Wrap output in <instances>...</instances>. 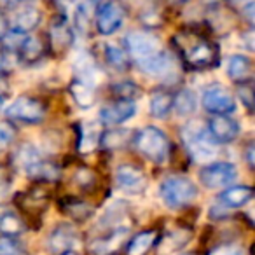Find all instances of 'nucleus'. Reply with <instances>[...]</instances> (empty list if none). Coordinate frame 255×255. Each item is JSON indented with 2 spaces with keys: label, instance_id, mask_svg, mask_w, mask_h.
I'll use <instances>...</instances> for the list:
<instances>
[{
  "label": "nucleus",
  "instance_id": "1",
  "mask_svg": "<svg viewBox=\"0 0 255 255\" xmlns=\"http://www.w3.org/2000/svg\"><path fill=\"white\" fill-rule=\"evenodd\" d=\"M184 63L192 70H206L219 63L217 44L198 32H180L173 39Z\"/></svg>",
  "mask_w": 255,
  "mask_h": 255
},
{
  "label": "nucleus",
  "instance_id": "2",
  "mask_svg": "<svg viewBox=\"0 0 255 255\" xmlns=\"http://www.w3.org/2000/svg\"><path fill=\"white\" fill-rule=\"evenodd\" d=\"M133 143H135L136 150L142 154L145 159L152 161V163L163 164L168 161L171 152V145L168 136L164 135L163 129L156 126H145L140 131L133 135Z\"/></svg>",
  "mask_w": 255,
  "mask_h": 255
},
{
  "label": "nucleus",
  "instance_id": "3",
  "mask_svg": "<svg viewBox=\"0 0 255 255\" xmlns=\"http://www.w3.org/2000/svg\"><path fill=\"white\" fill-rule=\"evenodd\" d=\"M159 196L171 210H180L192 205L198 198V185L184 175H170L159 185Z\"/></svg>",
  "mask_w": 255,
  "mask_h": 255
},
{
  "label": "nucleus",
  "instance_id": "4",
  "mask_svg": "<svg viewBox=\"0 0 255 255\" xmlns=\"http://www.w3.org/2000/svg\"><path fill=\"white\" fill-rule=\"evenodd\" d=\"M184 142L194 159H212L217 154V142L210 136L206 126H199L198 123L184 128Z\"/></svg>",
  "mask_w": 255,
  "mask_h": 255
},
{
  "label": "nucleus",
  "instance_id": "5",
  "mask_svg": "<svg viewBox=\"0 0 255 255\" xmlns=\"http://www.w3.org/2000/svg\"><path fill=\"white\" fill-rule=\"evenodd\" d=\"M46 105L33 96H18L5 110V116L25 124H39L46 119Z\"/></svg>",
  "mask_w": 255,
  "mask_h": 255
},
{
  "label": "nucleus",
  "instance_id": "6",
  "mask_svg": "<svg viewBox=\"0 0 255 255\" xmlns=\"http://www.w3.org/2000/svg\"><path fill=\"white\" fill-rule=\"evenodd\" d=\"M199 182L206 189H226L238 177V168L229 161H215L199 170Z\"/></svg>",
  "mask_w": 255,
  "mask_h": 255
},
{
  "label": "nucleus",
  "instance_id": "7",
  "mask_svg": "<svg viewBox=\"0 0 255 255\" xmlns=\"http://www.w3.org/2000/svg\"><path fill=\"white\" fill-rule=\"evenodd\" d=\"M126 7L119 0H103L96 7V30L102 35H112L123 26Z\"/></svg>",
  "mask_w": 255,
  "mask_h": 255
},
{
  "label": "nucleus",
  "instance_id": "8",
  "mask_svg": "<svg viewBox=\"0 0 255 255\" xmlns=\"http://www.w3.org/2000/svg\"><path fill=\"white\" fill-rule=\"evenodd\" d=\"M124 46H126L128 56H131L135 61L145 60V58L156 54L157 51H161V42L154 33L150 32H142V30H135L129 32L124 37Z\"/></svg>",
  "mask_w": 255,
  "mask_h": 255
},
{
  "label": "nucleus",
  "instance_id": "9",
  "mask_svg": "<svg viewBox=\"0 0 255 255\" xmlns=\"http://www.w3.org/2000/svg\"><path fill=\"white\" fill-rule=\"evenodd\" d=\"M201 103L212 116H229L236 110V100L220 84H212L203 91Z\"/></svg>",
  "mask_w": 255,
  "mask_h": 255
},
{
  "label": "nucleus",
  "instance_id": "10",
  "mask_svg": "<svg viewBox=\"0 0 255 255\" xmlns=\"http://www.w3.org/2000/svg\"><path fill=\"white\" fill-rule=\"evenodd\" d=\"M116 185L128 194H142L145 191L147 177L142 168L135 164H121L116 170Z\"/></svg>",
  "mask_w": 255,
  "mask_h": 255
},
{
  "label": "nucleus",
  "instance_id": "11",
  "mask_svg": "<svg viewBox=\"0 0 255 255\" xmlns=\"http://www.w3.org/2000/svg\"><path fill=\"white\" fill-rule=\"evenodd\" d=\"M136 114V103L135 100H121L107 103L100 110V123L107 126H119V124L129 121Z\"/></svg>",
  "mask_w": 255,
  "mask_h": 255
},
{
  "label": "nucleus",
  "instance_id": "12",
  "mask_svg": "<svg viewBox=\"0 0 255 255\" xmlns=\"http://www.w3.org/2000/svg\"><path fill=\"white\" fill-rule=\"evenodd\" d=\"M206 129L217 143H231L240 135V124L229 116L210 117V121L206 123Z\"/></svg>",
  "mask_w": 255,
  "mask_h": 255
},
{
  "label": "nucleus",
  "instance_id": "13",
  "mask_svg": "<svg viewBox=\"0 0 255 255\" xmlns=\"http://www.w3.org/2000/svg\"><path fill=\"white\" fill-rule=\"evenodd\" d=\"M81 241V236H79L77 229H75L72 224L68 222H61L58 224L56 227L53 229L49 236V247L53 252H68L74 250L75 247Z\"/></svg>",
  "mask_w": 255,
  "mask_h": 255
},
{
  "label": "nucleus",
  "instance_id": "14",
  "mask_svg": "<svg viewBox=\"0 0 255 255\" xmlns=\"http://www.w3.org/2000/svg\"><path fill=\"white\" fill-rule=\"evenodd\" d=\"M74 28L67 21L65 16H58L49 26V44L56 51H67L74 44Z\"/></svg>",
  "mask_w": 255,
  "mask_h": 255
},
{
  "label": "nucleus",
  "instance_id": "15",
  "mask_svg": "<svg viewBox=\"0 0 255 255\" xmlns=\"http://www.w3.org/2000/svg\"><path fill=\"white\" fill-rule=\"evenodd\" d=\"M40 19H42V14H40L39 9L32 4H26L16 9V14L12 18V23L9 25V28L14 30V32L30 33L39 26Z\"/></svg>",
  "mask_w": 255,
  "mask_h": 255
},
{
  "label": "nucleus",
  "instance_id": "16",
  "mask_svg": "<svg viewBox=\"0 0 255 255\" xmlns=\"http://www.w3.org/2000/svg\"><path fill=\"white\" fill-rule=\"evenodd\" d=\"M25 173L28 175L32 180L37 182H53L60 177V168L53 163V161L42 159V156H37L35 159H32L25 168Z\"/></svg>",
  "mask_w": 255,
  "mask_h": 255
},
{
  "label": "nucleus",
  "instance_id": "17",
  "mask_svg": "<svg viewBox=\"0 0 255 255\" xmlns=\"http://www.w3.org/2000/svg\"><path fill=\"white\" fill-rule=\"evenodd\" d=\"M254 198V189L250 185H227L219 194V201L226 208H241Z\"/></svg>",
  "mask_w": 255,
  "mask_h": 255
},
{
  "label": "nucleus",
  "instance_id": "18",
  "mask_svg": "<svg viewBox=\"0 0 255 255\" xmlns=\"http://www.w3.org/2000/svg\"><path fill=\"white\" fill-rule=\"evenodd\" d=\"M126 234H128V229L126 227H114L107 236L103 238H98L91 243L89 250L93 252L95 255H109L112 252H116L117 248L121 247L124 240H126Z\"/></svg>",
  "mask_w": 255,
  "mask_h": 255
},
{
  "label": "nucleus",
  "instance_id": "19",
  "mask_svg": "<svg viewBox=\"0 0 255 255\" xmlns=\"http://www.w3.org/2000/svg\"><path fill=\"white\" fill-rule=\"evenodd\" d=\"M136 63L140 65V68L145 74L152 75V77H164V75H168L171 72V58L163 49L157 51L152 56L145 58V60L136 61Z\"/></svg>",
  "mask_w": 255,
  "mask_h": 255
},
{
  "label": "nucleus",
  "instance_id": "20",
  "mask_svg": "<svg viewBox=\"0 0 255 255\" xmlns=\"http://www.w3.org/2000/svg\"><path fill=\"white\" fill-rule=\"evenodd\" d=\"M252 72H254V65L252 60L245 54H233L227 63V75L233 79L234 82L241 84V82H248L252 79Z\"/></svg>",
  "mask_w": 255,
  "mask_h": 255
},
{
  "label": "nucleus",
  "instance_id": "21",
  "mask_svg": "<svg viewBox=\"0 0 255 255\" xmlns=\"http://www.w3.org/2000/svg\"><path fill=\"white\" fill-rule=\"evenodd\" d=\"M44 53H46V46H44L42 40L39 37L26 35L23 39L21 46L16 51V56L21 61H25V63H35L44 56Z\"/></svg>",
  "mask_w": 255,
  "mask_h": 255
},
{
  "label": "nucleus",
  "instance_id": "22",
  "mask_svg": "<svg viewBox=\"0 0 255 255\" xmlns=\"http://www.w3.org/2000/svg\"><path fill=\"white\" fill-rule=\"evenodd\" d=\"M149 110L154 117L164 119L173 110V93L166 89H156L152 91L149 100Z\"/></svg>",
  "mask_w": 255,
  "mask_h": 255
},
{
  "label": "nucleus",
  "instance_id": "23",
  "mask_svg": "<svg viewBox=\"0 0 255 255\" xmlns=\"http://www.w3.org/2000/svg\"><path fill=\"white\" fill-rule=\"evenodd\" d=\"M26 231V224L21 217L12 210L0 212V234L2 236H19Z\"/></svg>",
  "mask_w": 255,
  "mask_h": 255
},
{
  "label": "nucleus",
  "instance_id": "24",
  "mask_svg": "<svg viewBox=\"0 0 255 255\" xmlns=\"http://www.w3.org/2000/svg\"><path fill=\"white\" fill-rule=\"evenodd\" d=\"M156 231H140L138 234H135L131 240L128 241V255H145L156 245Z\"/></svg>",
  "mask_w": 255,
  "mask_h": 255
},
{
  "label": "nucleus",
  "instance_id": "25",
  "mask_svg": "<svg viewBox=\"0 0 255 255\" xmlns=\"http://www.w3.org/2000/svg\"><path fill=\"white\" fill-rule=\"evenodd\" d=\"M70 95L81 109H89L96 102V93L93 89V86L81 81V79H75L70 84Z\"/></svg>",
  "mask_w": 255,
  "mask_h": 255
},
{
  "label": "nucleus",
  "instance_id": "26",
  "mask_svg": "<svg viewBox=\"0 0 255 255\" xmlns=\"http://www.w3.org/2000/svg\"><path fill=\"white\" fill-rule=\"evenodd\" d=\"M133 140L131 129H107L100 135V145L105 149H119Z\"/></svg>",
  "mask_w": 255,
  "mask_h": 255
},
{
  "label": "nucleus",
  "instance_id": "27",
  "mask_svg": "<svg viewBox=\"0 0 255 255\" xmlns=\"http://www.w3.org/2000/svg\"><path fill=\"white\" fill-rule=\"evenodd\" d=\"M198 107V98H196L194 91L191 89H182L177 95H173V110L180 117H187Z\"/></svg>",
  "mask_w": 255,
  "mask_h": 255
},
{
  "label": "nucleus",
  "instance_id": "28",
  "mask_svg": "<svg viewBox=\"0 0 255 255\" xmlns=\"http://www.w3.org/2000/svg\"><path fill=\"white\" fill-rule=\"evenodd\" d=\"M60 205H61V210L75 220H88L89 217L95 213V208H93L89 203L81 201V199H72V198L63 199Z\"/></svg>",
  "mask_w": 255,
  "mask_h": 255
},
{
  "label": "nucleus",
  "instance_id": "29",
  "mask_svg": "<svg viewBox=\"0 0 255 255\" xmlns=\"http://www.w3.org/2000/svg\"><path fill=\"white\" fill-rule=\"evenodd\" d=\"M191 240V233L185 234L184 231H173L171 234H168L163 241L159 243V255H170L173 252H177L178 248H182L184 245H187V241Z\"/></svg>",
  "mask_w": 255,
  "mask_h": 255
},
{
  "label": "nucleus",
  "instance_id": "30",
  "mask_svg": "<svg viewBox=\"0 0 255 255\" xmlns=\"http://www.w3.org/2000/svg\"><path fill=\"white\" fill-rule=\"evenodd\" d=\"M105 58H107V63L112 68H116V70H126L129 67V56H128V53L117 46H107Z\"/></svg>",
  "mask_w": 255,
  "mask_h": 255
},
{
  "label": "nucleus",
  "instance_id": "31",
  "mask_svg": "<svg viewBox=\"0 0 255 255\" xmlns=\"http://www.w3.org/2000/svg\"><path fill=\"white\" fill-rule=\"evenodd\" d=\"M112 93L121 100H135L140 95V88L133 82H117L112 86Z\"/></svg>",
  "mask_w": 255,
  "mask_h": 255
},
{
  "label": "nucleus",
  "instance_id": "32",
  "mask_svg": "<svg viewBox=\"0 0 255 255\" xmlns=\"http://www.w3.org/2000/svg\"><path fill=\"white\" fill-rule=\"evenodd\" d=\"M0 255H25V250L16 238L0 236Z\"/></svg>",
  "mask_w": 255,
  "mask_h": 255
},
{
  "label": "nucleus",
  "instance_id": "33",
  "mask_svg": "<svg viewBox=\"0 0 255 255\" xmlns=\"http://www.w3.org/2000/svg\"><path fill=\"white\" fill-rule=\"evenodd\" d=\"M14 136H16V131L12 124H9L7 121L0 123V152L14 140Z\"/></svg>",
  "mask_w": 255,
  "mask_h": 255
},
{
  "label": "nucleus",
  "instance_id": "34",
  "mask_svg": "<svg viewBox=\"0 0 255 255\" xmlns=\"http://www.w3.org/2000/svg\"><path fill=\"white\" fill-rule=\"evenodd\" d=\"M208 255H248V254L241 247H236V245H219V247L212 248L208 252Z\"/></svg>",
  "mask_w": 255,
  "mask_h": 255
},
{
  "label": "nucleus",
  "instance_id": "35",
  "mask_svg": "<svg viewBox=\"0 0 255 255\" xmlns=\"http://www.w3.org/2000/svg\"><path fill=\"white\" fill-rule=\"evenodd\" d=\"M12 185V175L7 168L0 166V199L4 198L9 191H11Z\"/></svg>",
  "mask_w": 255,
  "mask_h": 255
},
{
  "label": "nucleus",
  "instance_id": "36",
  "mask_svg": "<svg viewBox=\"0 0 255 255\" xmlns=\"http://www.w3.org/2000/svg\"><path fill=\"white\" fill-rule=\"evenodd\" d=\"M238 95H240L241 102L252 110V105H254V89H252V86H250V81L241 82L240 89H238Z\"/></svg>",
  "mask_w": 255,
  "mask_h": 255
},
{
  "label": "nucleus",
  "instance_id": "37",
  "mask_svg": "<svg viewBox=\"0 0 255 255\" xmlns=\"http://www.w3.org/2000/svg\"><path fill=\"white\" fill-rule=\"evenodd\" d=\"M9 70H11V65H9L7 51L0 49V79H4L9 74Z\"/></svg>",
  "mask_w": 255,
  "mask_h": 255
},
{
  "label": "nucleus",
  "instance_id": "38",
  "mask_svg": "<svg viewBox=\"0 0 255 255\" xmlns=\"http://www.w3.org/2000/svg\"><path fill=\"white\" fill-rule=\"evenodd\" d=\"M0 2L9 9H18V7H21V5L32 4L33 0H0Z\"/></svg>",
  "mask_w": 255,
  "mask_h": 255
},
{
  "label": "nucleus",
  "instance_id": "39",
  "mask_svg": "<svg viewBox=\"0 0 255 255\" xmlns=\"http://www.w3.org/2000/svg\"><path fill=\"white\" fill-rule=\"evenodd\" d=\"M7 32H9V19L5 18V14L2 12V9H0V40L4 39Z\"/></svg>",
  "mask_w": 255,
  "mask_h": 255
},
{
  "label": "nucleus",
  "instance_id": "40",
  "mask_svg": "<svg viewBox=\"0 0 255 255\" xmlns=\"http://www.w3.org/2000/svg\"><path fill=\"white\" fill-rule=\"evenodd\" d=\"M7 98H9V95L5 91H2L0 89V110L4 109V105H5V102H7Z\"/></svg>",
  "mask_w": 255,
  "mask_h": 255
},
{
  "label": "nucleus",
  "instance_id": "41",
  "mask_svg": "<svg viewBox=\"0 0 255 255\" xmlns=\"http://www.w3.org/2000/svg\"><path fill=\"white\" fill-rule=\"evenodd\" d=\"M171 5H184V4H187V2H191V0H168Z\"/></svg>",
  "mask_w": 255,
  "mask_h": 255
},
{
  "label": "nucleus",
  "instance_id": "42",
  "mask_svg": "<svg viewBox=\"0 0 255 255\" xmlns=\"http://www.w3.org/2000/svg\"><path fill=\"white\" fill-rule=\"evenodd\" d=\"M88 2H89V4H93V5H96V7H98V5L102 4L103 0H88Z\"/></svg>",
  "mask_w": 255,
  "mask_h": 255
},
{
  "label": "nucleus",
  "instance_id": "43",
  "mask_svg": "<svg viewBox=\"0 0 255 255\" xmlns=\"http://www.w3.org/2000/svg\"><path fill=\"white\" fill-rule=\"evenodd\" d=\"M229 2H233V4H247L250 0H229Z\"/></svg>",
  "mask_w": 255,
  "mask_h": 255
},
{
  "label": "nucleus",
  "instance_id": "44",
  "mask_svg": "<svg viewBox=\"0 0 255 255\" xmlns=\"http://www.w3.org/2000/svg\"><path fill=\"white\" fill-rule=\"evenodd\" d=\"M60 255H77V254H75L74 250H68V252H61Z\"/></svg>",
  "mask_w": 255,
  "mask_h": 255
},
{
  "label": "nucleus",
  "instance_id": "45",
  "mask_svg": "<svg viewBox=\"0 0 255 255\" xmlns=\"http://www.w3.org/2000/svg\"><path fill=\"white\" fill-rule=\"evenodd\" d=\"M185 255H194V254H185Z\"/></svg>",
  "mask_w": 255,
  "mask_h": 255
}]
</instances>
